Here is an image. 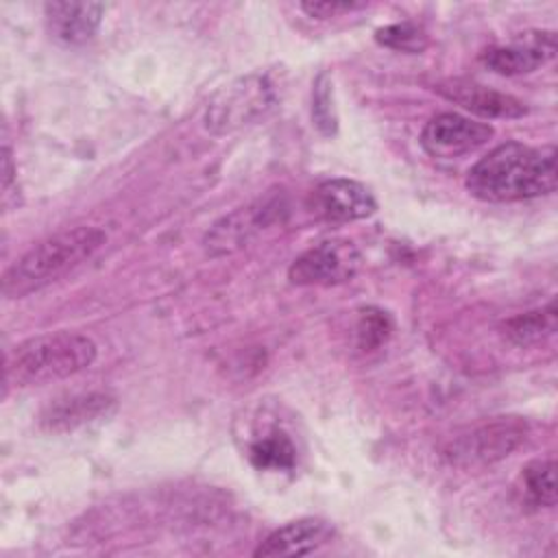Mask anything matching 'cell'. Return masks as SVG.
I'll return each mask as SVG.
<instances>
[{"label":"cell","instance_id":"1","mask_svg":"<svg viewBox=\"0 0 558 558\" xmlns=\"http://www.w3.org/2000/svg\"><path fill=\"white\" fill-rule=\"evenodd\" d=\"M466 190L486 203H514L551 194L558 185L556 146L504 142L466 172Z\"/></svg>","mask_w":558,"mask_h":558},{"label":"cell","instance_id":"2","mask_svg":"<svg viewBox=\"0 0 558 558\" xmlns=\"http://www.w3.org/2000/svg\"><path fill=\"white\" fill-rule=\"evenodd\" d=\"M105 242V231L87 225L63 229L44 238L4 270L2 294L7 299H22L50 286L89 259Z\"/></svg>","mask_w":558,"mask_h":558},{"label":"cell","instance_id":"3","mask_svg":"<svg viewBox=\"0 0 558 558\" xmlns=\"http://www.w3.org/2000/svg\"><path fill=\"white\" fill-rule=\"evenodd\" d=\"M98 347L76 331H52L33 336L4 355L7 386H41L72 377L94 364Z\"/></svg>","mask_w":558,"mask_h":558},{"label":"cell","instance_id":"4","mask_svg":"<svg viewBox=\"0 0 558 558\" xmlns=\"http://www.w3.org/2000/svg\"><path fill=\"white\" fill-rule=\"evenodd\" d=\"M277 105V92L266 74L253 72L222 87L207 105L205 129L211 133H231L257 122Z\"/></svg>","mask_w":558,"mask_h":558},{"label":"cell","instance_id":"5","mask_svg":"<svg viewBox=\"0 0 558 558\" xmlns=\"http://www.w3.org/2000/svg\"><path fill=\"white\" fill-rule=\"evenodd\" d=\"M525 440V423L519 418H495L456 436L445 447V458L456 466H484L506 458Z\"/></svg>","mask_w":558,"mask_h":558},{"label":"cell","instance_id":"6","mask_svg":"<svg viewBox=\"0 0 558 558\" xmlns=\"http://www.w3.org/2000/svg\"><path fill=\"white\" fill-rule=\"evenodd\" d=\"M360 251L347 240H325L301 253L288 268L294 286H336L355 277L360 270Z\"/></svg>","mask_w":558,"mask_h":558},{"label":"cell","instance_id":"7","mask_svg":"<svg viewBox=\"0 0 558 558\" xmlns=\"http://www.w3.org/2000/svg\"><path fill=\"white\" fill-rule=\"evenodd\" d=\"M493 137V126L460 113H438L421 131V146L438 159H453L482 148Z\"/></svg>","mask_w":558,"mask_h":558},{"label":"cell","instance_id":"8","mask_svg":"<svg viewBox=\"0 0 558 558\" xmlns=\"http://www.w3.org/2000/svg\"><path fill=\"white\" fill-rule=\"evenodd\" d=\"M283 211L281 198L268 196L264 201H257L248 207L235 209L233 214L220 218L205 235V248L211 255H225L233 253L240 246H244L259 229L268 227L270 222L279 220V214Z\"/></svg>","mask_w":558,"mask_h":558},{"label":"cell","instance_id":"9","mask_svg":"<svg viewBox=\"0 0 558 558\" xmlns=\"http://www.w3.org/2000/svg\"><path fill=\"white\" fill-rule=\"evenodd\" d=\"M556 54V35L551 31L521 33L508 46H490L480 54V61L495 74L519 76L545 65Z\"/></svg>","mask_w":558,"mask_h":558},{"label":"cell","instance_id":"10","mask_svg":"<svg viewBox=\"0 0 558 558\" xmlns=\"http://www.w3.org/2000/svg\"><path fill=\"white\" fill-rule=\"evenodd\" d=\"M434 89L480 118H521L527 113L523 100L469 78H445Z\"/></svg>","mask_w":558,"mask_h":558},{"label":"cell","instance_id":"11","mask_svg":"<svg viewBox=\"0 0 558 558\" xmlns=\"http://www.w3.org/2000/svg\"><path fill=\"white\" fill-rule=\"evenodd\" d=\"M314 209L336 222H351V220H362L375 214L377 201L371 194L366 185L353 179H327L316 185L314 194Z\"/></svg>","mask_w":558,"mask_h":558},{"label":"cell","instance_id":"12","mask_svg":"<svg viewBox=\"0 0 558 558\" xmlns=\"http://www.w3.org/2000/svg\"><path fill=\"white\" fill-rule=\"evenodd\" d=\"M118 410L116 397L107 392H85L52 401L39 416L46 432H72L98 421H107Z\"/></svg>","mask_w":558,"mask_h":558},{"label":"cell","instance_id":"13","mask_svg":"<svg viewBox=\"0 0 558 558\" xmlns=\"http://www.w3.org/2000/svg\"><path fill=\"white\" fill-rule=\"evenodd\" d=\"M333 536V525L320 517H303L290 521L275 532H270L253 551L262 558L275 556H307L329 543Z\"/></svg>","mask_w":558,"mask_h":558},{"label":"cell","instance_id":"14","mask_svg":"<svg viewBox=\"0 0 558 558\" xmlns=\"http://www.w3.org/2000/svg\"><path fill=\"white\" fill-rule=\"evenodd\" d=\"M105 7L100 2H46L44 17L48 33L68 46L89 41L102 22Z\"/></svg>","mask_w":558,"mask_h":558},{"label":"cell","instance_id":"15","mask_svg":"<svg viewBox=\"0 0 558 558\" xmlns=\"http://www.w3.org/2000/svg\"><path fill=\"white\" fill-rule=\"evenodd\" d=\"M556 301L551 299L545 307L517 314L504 323V336L517 347L538 344L556 333Z\"/></svg>","mask_w":558,"mask_h":558},{"label":"cell","instance_id":"16","mask_svg":"<svg viewBox=\"0 0 558 558\" xmlns=\"http://www.w3.org/2000/svg\"><path fill=\"white\" fill-rule=\"evenodd\" d=\"M248 460L259 471H292L296 447L283 429H268L248 445Z\"/></svg>","mask_w":558,"mask_h":558},{"label":"cell","instance_id":"17","mask_svg":"<svg viewBox=\"0 0 558 558\" xmlns=\"http://www.w3.org/2000/svg\"><path fill=\"white\" fill-rule=\"evenodd\" d=\"M521 482H523V499L527 506H534V508L556 506V462L551 458L530 462L521 473Z\"/></svg>","mask_w":558,"mask_h":558},{"label":"cell","instance_id":"18","mask_svg":"<svg viewBox=\"0 0 558 558\" xmlns=\"http://www.w3.org/2000/svg\"><path fill=\"white\" fill-rule=\"evenodd\" d=\"M312 122L320 135L333 137L338 133V113L333 107V81L329 72H320L312 85Z\"/></svg>","mask_w":558,"mask_h":558},{"label":"cell","instance_id":"19","mask_svg":"<svg viewBox=\"0 0 558 558\" xmlns=\"http://www.w3.org/2000/svg\"><path fill=\"white\" fill-rule=\"evenodd\" d=\"M375 39L377 44L390 48V50H399V52H423L427 48V33L414 24V22H397V24H388L384 28L375 31Z\"/></svg>","mask_w":558,"mask_h":558},{"label":"cell","instance_id":"20","mask_svg":"<svg viewBox=\"0 0 558 558\" xmlns=\"http://www.w3.org/2000/svg\"><path fill=\"white\" fill-rule=\"evenodd\" d=\"M390 331H392L390 316L377 307H368L360 314V320H357V344L364 351L377 349L381 342H386Z\"/></svg>","mask_w":558,"mask_h":558},{"label":"cell","instance_id":"21","mask_svg":"<svg viewBox=\"0 0 558 558\" xmlns=\"http://www.w3.org/2000/svg\"><path fill=\"white\" fill-rule=\"evenodd\" d=\"M366 7H368L366 2H355V0H344V2H338V0H316L314 2V0H310V2H301V9L310 17H316V20L338 17V15H344V13L362 11Z\"/></svg>","mask_w":558,"mask_h":558},{"label":"cell","instance_id":"22","mask_svg":"<svg viewBox=\"0 0 558 558\" xmlns=\"http://www.w3.org/2000/svg\"><path fill=\"white\" fill-rule=\"evenodd\" d=\"M13 179H15L13 157H11V150H9V146H4V148H2V192H4V196L9 194V187H11Z\"/></svg>","mask_w":558,"mask_h":558}]
</instances>
